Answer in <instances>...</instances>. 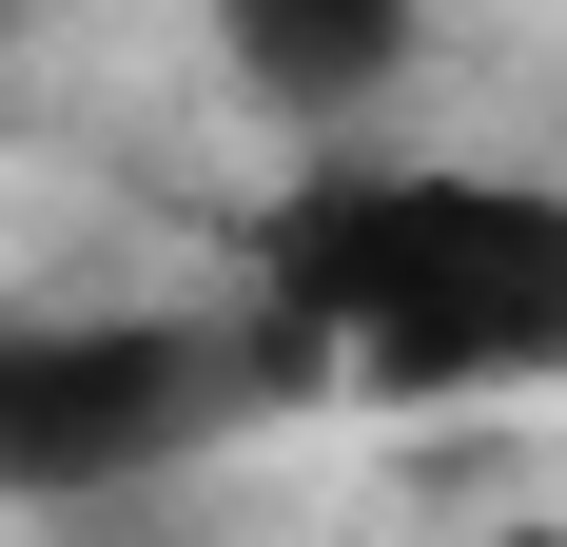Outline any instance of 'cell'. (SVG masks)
<instances>
[{
  "label": "cell",
  "instance_id": "6da1fadb",
  "mask_svg": "<svg viewBox=\"0 0 567 547\" xmlns=\"http://www.w3.org/2000/svg\"><path fill=\"white\" fill-rule=\"evenodd\" d=\"M255 332L352 391H567V176L352 157L255 235Z\"/></svg>",
  "mask_w": 567,
  "mask_h": 547
},
{
  "label": "cell",
  "instance_id": "7a4b0ae2",
  "mask_svg": "<svg viewBox=\"0 0 567 547\" xmlns=\"http://www.w3.org/2000/svg\"><path fill=\"white\" fill-rule=\"evenodd\" d=\"M255 391H293V352L235 313H0V508H117Z\"/></svg>",
  "mask_w": 567,
  "mask_h": 547
},
{
  "label": "cell",
  "instance_id": "3957f363",
  "mask_svg": "<svg viewBox=\"0 0 567 547\" xmlns=\"http://www.w3.org/2000/svg\"><path fill=\"white\" fill-rule=\"evenodd\" d=\"M411 40H431V0H216V59H235L275 117H313V137L392 99Z\"/></svg>",
  "mask_w": 567,
  "mask_h": 547
},
{
  "label": "cell",
  "instance_id": "277c9868",
  "mask_svg": "<svg viewBox=\"0 0 567 547\" xmlns=\"http://www.w3.org/2000/svg\"><path fill=\"white\" fill-rule=\"evenodd\" d=\"M489 547H567V528H489Z\"/></svg>",
  "mask_w": 567,
  "mask_h": 547
}]
</instances>
